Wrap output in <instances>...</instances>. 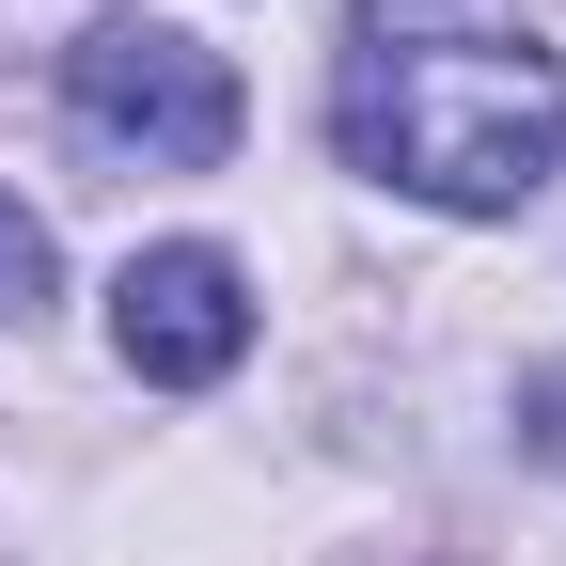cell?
Here are the masks:
<instances>
[{
    "label": "cell",
    "mask_w": 566,
    "mask_h": 566,
    "mask_svg": "<svg viewBox=\"0 0 566 566\" xmlns=\"http://www.w3.org/2000/svg\"><path fill=\"white\" fill-rule=\"evenodd\" d=\"M331 126L378 189L504 221L566 174V48L535 32V0H363L331 63Z\"/></svg>",
    "instance_id": "cell-1"
},
{
    "label": "cell",
    "mask_w": 566,
    "mask_h": 566,
    "mask_svg": "<svg viewBox=\"0 0 566 566\" xmlns=\"http://www.w3.org/2000/svg\"><path fill=\"white\" fill-rule=\"evenodd\" d=\"M63 95H80V126L126 142L142 174H221V158H237V126H252L237 63L205 48V32H174V17H95L80 63H63Z\"/></svg>",
    "instance_id": "cell-2"
},
{
    "label": "cell",
    "mask_w": 566,
    "mask_h": 566,
    "mask_svg": "<svg viewBox=\"0 0 566 566\" xmlns=\"http://www.w3.org/2000/svg\"><path fill=\"white\" fill-rule=\"evenodd\" d=\"M111 346H126V378H158V394L237 378V346H252V283H237V252H205V237L126 252V283H111Z\"/></svg>",
    "instance_id": "cell-3"
},
{
    "label": "cell",
    "mask_w": 566,
    "mask_h": 566,
    "mask_svg": "<svg viewBox=\"0 0 566 566\" xmlns=\"http://www.w3.org/2000/svg\"><path fill=\"white\" fill-rule=\"evenodd\" d=\"M48 283H63L48 221H32V205H0V315H48Z\"/></svg>",
    "instance_id": "cell-4"
},
{
    "label": "cell",
    "mask_w": 566,
    "mask_h": 566,
    "mask_svg": "<svg viewBox=\"0 0 566 566\" xmlns=\"http://www.w3.org/2000/svg\"><path fill=\"white\" fill-rule=\"evenodd\" d=\"M535 409H551V424H535V441H551V457H566V378H551V394H535Z\"/></svg>",
    "instance_id": "cell-5"
}]
</instances>
